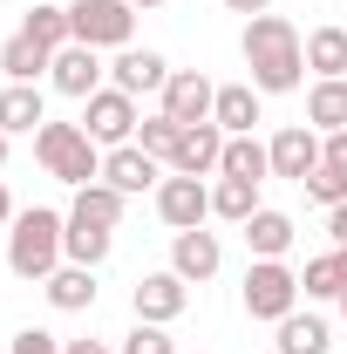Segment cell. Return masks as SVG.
Returning <instances> with one entry per match:
<instances>
[{
	"mask_svg": "<svg viewBox=\"0 0 347 354\" xmlns=\"http://www.w3.org/2000/svg\"><path fill=\"white\" fill-rule=\"evenodd\" d=\"M245 68H252V88H259V95H286V88H300L306 41L293 35L286 14H252V28H245Z\"/></svg>",
	"mask_w": 347,
	"mask_h": 354,
	"instance_id": "6da1fadb",
	"label": "cell"
},
{
	"mask_svg": "<svg viewBox=\"0 0 347 354\" xmlns=\"http://www.w3.org/2000/svg\"><path fill=\"white\" fill-rule=\"evenodd\" d=\"M62 239H68V218H62V212H41V205L21 212L14 232H7V272H14V279H48L55 266L68 259Z\"/></svg>",
	"mask_w": 347,
	"mask_h": 354,
	"instance_id": "7a4b0ae2",
	"label": "cell"
},
{
	"mask_svg": "<svg viewBox=\"0 0 347 354\" xmlns=\"http://www.w3.org/2000/svg\"><path fill=\"white\" fill-rule=\"evenodd\" d=\"M35 157H41L48 177H62V184H95L102 177V143L82 130V123H41L35 130Z\"/></svg>",
	"mask_w": 347,
	"mask_h": 354,
	"instance_id": "3957f363",
	"label": "cell"
},
{
	"mask_svg": "<svg viewBox=\"0 0 347 354\" xmlns=\"http://www.w3.org/2000/svg\"><path fill=\"white\" fill-rule=\"evenodd\" d=\"M293 307H300V272H286L279 259H252V272H245V313L279 327Z\"/></svg>",
	"mask_w": 347,
	"mask_h": 354,
	"instance_id": "277c9868",
	"label": "cell"
},
{
	"mask_svg": "<svg viewBox=\"0 0 347 354\" xmlns=\"http://www.w3.org/2000/svg\"><path fill=\"white\" fill-rule=\"evenodd\" d=\"M68 28H75V41H88V48H130L136 7L130 0H75V7H68Z\"/></svg>",
	"mask_w": 347,
	"mask_h": 354,
	"instance_id": "5b68a950",
	"label": "cell"
},
{
	"mask_svg": "<svg viewBox=\"0 0 347 354\" xmlns=\"http://www.w3.org/2000/svg\"><path fill=\"white\" fill-rule=\"evenodd\" d=\"M82 130L102 143V150H123L136 136V95H123V88H95L82 102Z\"/></svg>",
	"mask_w": 347,
	"mask_h": 354,
	"instance_id": "8992f818",
	"label": "cell"
},
{
	"mask_svg": "<svg viewBox=\"0 0 347 354\" xmlns=\"http://www.w3.org/2000/svg\"><path fill=\"white\" fill-rule=\"evenodd\" d=\"M157 218L171 225V232H198V225L212 218V184L205 177H164L157 184Z\"/></svg>",
	"mask_w": 347,
	"mask_h": 354,
	"instance_id": "52a82bcc",
	"label": "cell"
},
{
	"mask_svg": "<svg viewBox=\"0 0 347 354\" xmlns=\"http://www.w3.org/2000/svg\"><path fill=\"white\" fill-rule=\"evenodd\" d=\"M102 75H109V68H102V55H95L88 41H68L62 55H55V68H48V82L62 88V95H75V102H88V95L102 88Z\"/></svg>",
	"mask_w": 347,
	"mask_h": 354,
	"instance_id": "ba28073f",
	"label": "cell"
},
{
	"mask_svg": "<svg viewBox=\"0 0 347 354\" xmlns=\"http://www.w3.org/2000/svg\"><path fill=\"white\" fill-rule=\"evenodd\" d=\"M130 307H136V320H177V313L191 307V286L177 279V272H143L136 279V293H130Z\"/></svg>",
	"mask_w": 347,
	"mask_h": 354,
	"instance_id": "9c48e42d",
	"label": "cell"
},
{
	"mask_svg": "<svg viewBox=\"0 0 347 354\" xmlns=\"http://www.w3.org/2000/svg\"><path fill=\"white\" fill-rule=\"evenodd\" d=\"M164 82H171V62L164 55H150V48H123L116 62H109V88H123V95H164Z\"/></svg>",
	"mask_w": 347,
	"mask_h": 354,
	"instance_id": "30bf717a",
	"label": "cell"
},
{
	"mask_svg": "<svg viewBox=\"0 0 347 354\" xmlns=\"http://www.w3.org/2000/svg\"><path fill=\"white\" fill-rule=\"evenodd\" d=\"M212 102H218V88L198 75V68H177L171 82H164V116H177L184 130L191 123H212Z\"/></svg>",
	"mask_w": 347,
	"mask_h": 354,
	"instance_id": "8fae6325",
	"label": "cell"
},
{
	"mask_svg": "<svg viewBox=\"0 0 347 354\" xmlns=\"http://www.w3.org/2000/svg\"><path fill=\"white\" fill-rule=\"evenodd\" d=\"M265 150H272V177H293V184H300V177L320 164V136L306 130V123H286V130L272 136Z\"/></svg>",
	"mask_w": 347,
	"mask_h": 354,
	"instance_id": "7c38bea8",
	"label": "cell"
},
{
	"mask_svg": "<svg viewBox=\"0 0 347 354\" xmlns=\"http://www.w3.org/2000/svg\"><path fill=\"white\" fill-rule=\"evenodd\" d=\"M218 259H225V252H218V232H205V225H198V232H177V239H171V272L184 279V286H191V279H212Z\"/></svg>",
	"mask_w": 347,
	"mask_h": 354,
	"instance_id": "4fadbf2b",
	"label": "cell"
},
{
	"mask_svg": "<svg viewBox=\"0 0 347 354\" xmlns=\"http://www.w3.org/2000/svg\"><path fill=\"white\" fill-rule=\"evenodd\" d=\"M102 184H116L123 198H136V191H150V184H157V157H150L143 143H123V150H109V157H102Z\"/></svg>",
	"mask_w": 347,
	"mask_h": 354,
	"instance_id": "5bb4252c",
	"label": "cell"
},
{
	"mask_svg": "<svg viewBox=\"0 0 347 354\" xmlns=\"http://www.w3.org/2000/svg\"><path fill=\"white\" fill-rule=\"evenodd\" d=\"M171 164H177L184 177H212L218 164H225V130H218V123H191Z\"/></svg>",
	"mask_w": 347,
	"mask_h": 354,
	"instance_id": "9a60e30c",
	"label": "cell"
},
{
	"mask_svg": "<svg viewBox=\"0 0 347 354\" xmlns=\"http://www.w3.org/2000/svg\"><path fill=\"white\" fill-rule=\"evenodd\" d=\"M41 286H48V307H55V313H82V307H95V266H55Z\"/></svg>",
	"mask_w": 347,
	"mask_h": 354,
	"instance_id": "2e32d148",
	"label": "cell"
},
{
	"mask_svg": "<svg viewBox=\"0 0 347 354\" xmlns=\"http://www.w3.org/2000/svg\"><path fill=\"white\" fill-rule=\"evenodd\" d=\"M212 123L225 136H252V123H259V88L252 82H232V88H218V102H212Z\"/></svg>",
	"mask_w": 347,
	"mask_h": 354,
	"instance_id": "e0dca14e",
	"label": "cell"
},
{
	"mask_svg": "<svg viewBox=\"0 0 347 354\" xmlns=\"http://www.w3.org/2000/svg\"><path fill=\"white\" fill-rule=\"evenodd\" d=\"M48 123V102H41V88L35 82H7L0 88V130L14 136V130H41Z\"/></svg>",
	"mask_w": 347,
	"mask_h": 354,
	"instance_id": "ac0fdd59",
	"label": "cell"
},
{
	"mask_svg": "<svg viewBox=\"0 0 347 354\" xmlns=\"http://www.w3.org/2000/svg\"><path fill=\"white\" fill-rule=\"evenodd\" d=\"M238 232H245V245H252V259H279V252H286V245H293V218H286V212H252V218L238 225Z\"/></svg>",
	"mask_w": 347,
	"mask_h": 354,
	"instance_id": "d6986e66",
	"label": "cell"
},
{
	"mask_svg": "<svg viewBox=\"0 0 347 354\" xmlns=\"http://www.w3.org/2000/svg\"><path fill=\"white\" fill-rule=\"evenodd\" d=\"M218 177L259 184V177H272V150H265L259 136H225V164H218Z\"/></svg>",
	"mask_w": 347,
	"mask_h": 354,
	"instance_id": "ffe728a7",
	"label": "cell"
},
{
	"mask_svg": "<svg viewBox=\"0 0 347 354\" xmlns=\"http://www.w3.org/2000/svg\"><path fill=\"white\" fill-rule=\"evenodd\" d=\"M306 123L313 130H347V75H327V82H313V95H306Z\"/></svg>",
	"mask_w": 347,
	"mask_h": 354,
	"instance_id": "44dd1931",
	"label": "cell"
},
{
	"mask_svg": "<svg viewBox=\"0 0 347 354\" xmlns=\"http://www.w3.org/2000/svg\"><path fill=\"white\" fill-rule=\"evenodd\" d=\"M123 205H130V198H123L116 184H102V177H95V184L75 191V212H68V218H88V225H109V232H116V225H123Z\"/></svg>",
	"mask_w": 347,
	"mask_h": 354,
	"instance_id": "7402d4cb",
	"label": "cell"
},
{
	"mask_svg": "<svg viewBox=\"0 0 347 354\" xmlns=\"http://www.w3.org/2000/svg\"><path fill=\"white\" fill-rule=\"evenodd\" d=\"M109 245H116V232H109V225L68 218V239H62V252H68V266H102V259H109Z\"/></svg>",
	"mask_w": 347,
	"mask_h": 354,
	"instance_id": "603a6c76",
	"label": "cell"
},
{
	"mask_svg": "<svg viewBox=\"0 0 347 354\" xmlns=\"http://www.w3.org/2000/svg\"><path fill=\"white\" fill-rule=\"evenodd\" d=\"M279 354H327V320L293 307L286 320H279Z\"/></svg>",
	"mask_w": 347,
	"mask_h": 354,
	"instance_id": "cb8c5ba5",
	"label": "cell"
},
{
	"mask_svg": "<svg viewBox=\"0 0 347 354\" xmlns=\"http://www.w3.org/2000/svg\"><path fill=\"white\" fill-rule=\"evenodd\" d=\"M252 212H259V184H245V177H218L212 184V218L245 225Z\"/></svg>",
	"mask_w": 347,
	"mask_h": 354,
	"instance_id": "d4e9b609",
	"label": "cell"
},
{
	"mask_svg": "<svg viewBox=\"0 0 347 354\" xmlns=\"http://www.w3.org/2000/svg\"><path fill=\"white\" fill-rule=\"evenodd\" d=\"M21 35H28V41H41L48 55H62V48L75 41V28H68V7H28Z\"/></svg>",
	"mask_w": 347,
	"mask_h": 354,
	"instance_id": "484cf974",
	"label": "cell"
},
{
	"mask_svg": "<svg viewBox=\"0 0 347 354\" xmlns=\"http://www.w3.org/2000/svg\"><path fill=\"white\" fill-rule=\"evenodd\" d=\"M306 68H320V82L347 75V28H313L306 35Z\"/></svg>",
	"mask_w": 347,
	"mask_h": 354,
	"instance_id": "4316f807",
	"label": "cell"
},
{
	"mask_svg": "<svg viewBox=\"0 0 347 354\" xmlns=\"http://www.w3.org/2000/svg\"><path fill=\"white\" fill-rule=\"evenodd\" d=\"M0 68H7V82H35L41 68H55V55L41 41H28V35H14V41L0 48Z\"/></svg>",
	"mask_w": 347,
	"mask_h": 354,
	"instance_id": "83f0119b",
	"label": "cell"
},
{
	"mask_svg": "<svg viewBox=\"0 0 347 354\" xmlns=\"http://www.w3.org/2000/svg\"><path fill=\"white\" fill-rule=\"evenodd\" d=\"M136 143H143L157 164H171V157H177V143H184V123L157 109V116H143V123H136Z\"/></svg>",
	"mask_w": 347,
	"mask_h": 354,
	"instance_id": "f1b7e54d",
	"label": "cell"
},
{
	"mask_svg": "<svg viewBox=\"0 0 347 354\" xmlns=\"http://www.w3.org/2000/svg\"><path fill=\"white\" fill-rule=\"evenodd\" d=\"M300 293L306 300H341L347 293V272H341V259L327 252V259H306V272H300Z\"/></svg>",
	"mask_w": 347,
	"mask_h": 354,
	"instance_id": "f546056e",
	"label": "cell"
},
{
	"mask_svg": "<svg viewBox=\"0 0 347 354\" xmlns=\"http://www.w3.org/2000/svg\"><path fill=\"white\" fill-rule=\"evenodd\" d=\"M300 184H306V198H313V205H327V212L347 205V171H334V164H313Z\"/></svg>",
	"mask_w": 347,
	"mask_h": 354,
	"instance_id": "4dcf8cb0",
	"label": "cell"
},
{
	"mask_svg": "<svg viewBox=\"0 0 347 354\" xmlns=\"http://www.w3.org/2000/svg\"><path fill=\"white\" fill-rule=\"evenodd\" d=\"M123 354H177V348H171V334L157 320H136V334L123 341Z\"/></svg>",
	"mask_w": 347,
	"mask_h": 354,
	"instance_id": "1f68e13d",
	"label": "cell"
},
{
	"mask_svg": "<svg viewBox=\"0 0 347 354\" xmlns=\"http://www.w3.org/2000/svg\"><path fill=\"white\" fill-rule=\"evenodd\" d=\"M14 354H62V341L48 327H28V334H14Z\"/></svg>",
	"mask_w": 347,
	"mask_h": 354,
	"instance_id": "d6a6232c",
	"label": "cell"
},
{
	"mask_svg": "<svg viewBox=\"0 0 347 354\" xmlns=\"http://www.w3.org/2000/svg\"><path fill=\"white\" fill-rule=\"evenodd\" d=\"M320 164H334V171H347V130H334L327 143H320Z\"/></svg>",
	"mask_w": 347,
	"mask_h": 354,
	"instance_id": "836d02e7",
	"label": "cell"
},
{
	"mask_svg": "<svg viewBox=\"0 0 347 354\" xmlns=\"http://www.w3.org/2000/svg\"><path fill=\"white\" fill-rule=\"evenodd\" d=\"M327 232H334V245H347V205H334V212H327Z\"/></svg>",
	"mask_w": 347,
	"mask_h": 354,
	"instance_id": "e575fe53",
	"label": "cell"
},
{
	"mask_svg": "<svg viewBox=\"0 0 347 354\" xmlns=\"http://www.w3.org/2000/svg\"><path fill=\"white\" fill-rule=\"evenodd\" d=\"M225 7H232V14H265L272 0H225Z\"/></svg>",
	"mask_w": 347,
	"mask_h": 354,
	"instance_id": "d590c367",
	"label": "cell"
},
{
	"mask_svg": "<svg viewBox=\"0 0 347 354\" xmlns=\"http://www.w3.org/2000/svg\"><path fill=\"white\" fill-rule=\"evenodd\" d=\"M62 354H109V348H102V341H68Z\"/></svg>",
	"mask_w": 347,
	"mask_h": 354,
	"instance_id": "8d00e7d4",
	"label": "cell"
},
{
	"mask_svg": "<svg viewBox=\"0 0 347 354\" xmlns=\"http://www.w3.org/2000/svg\"><path fill=\"white\" fill-rule=\"evenodd\" d=\"M0 225H14V198H7V184H0Z\"/></svg>",
	"mask_w": 347,
	"mask_h": 354,
	"instance_id": "74e56055",
	"label": "cell"
},
{
	"mask_svg": "<svg viewBox=\"0 0 347 354\" xmlns=\"http://www.w3.org/2000/svg\"><path fill=\"white\" fill-rule=\"evenodd\" d=\"M334 259H341V272H347V245H334Z\"/></svg>",
	"mask_w": 347,
	"mask_h": 354,
	"instance_id": "f35d334b",
	"label": "cell"
},
{
	"mask_svg": "<svg viewBox=\"0 0 347 354\" xmlns=\"http://www.w3.org/2000/svg\"><path fill=\"white\" fill-rule=\"evenodd\" d=\"M0 164H7V130H0Z\"/></svg>",
	"mask_w": 347,
	"mask_h": 354,
	"instance_id": "ab89813d",
	"label": "cell"
},
{
	"mask_svg": "<svg viewBox=\"0 0 347 354\" xmlns=\"http://www.w3.org/2000/svg\"><path fill=\"white\" fill-rule=\"evenodd\" d=\"M130 7H164V0H130Z\"/></svg>",
	"mask_w": 347,
	"mask_h": 354,
	"instance_id": "60d3db41",
	"label": "cell"
},
{
	"mask_svg": "<svg viewBox=\"0 0 347 354\" xmlns=\"http://www.w3.org/2000/svg\"><path fill=\"white\" fill-rule=\"evenodd\" d=\"M341 313H347V293H341Z\"/></svg>",
	"mask_w": 347,
	"mask_h": 354,
	"instance_id": "b9f144b4",
	"label": "cell"
}]
</instances>
